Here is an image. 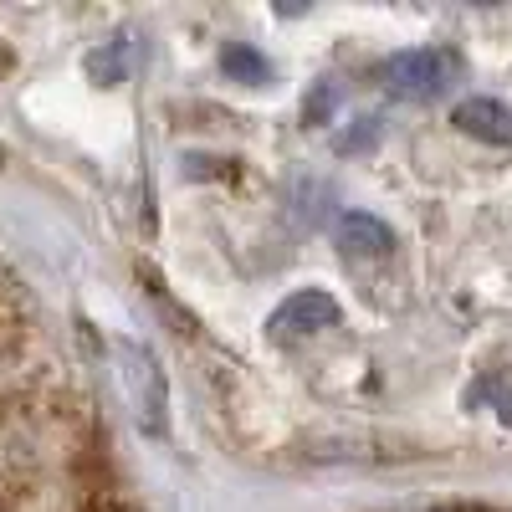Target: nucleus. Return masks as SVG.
<instances>
[{"instance_id":"39448f33","label":"nucleus","mask_w":512,"mask_h":512,"mask_svg":"<svg viewBox=\"0 0 512 512\" xmlns=\"http://www.w3.org/2000/svg\"><path fill=\"white\" fill-rule=\"evenodd\" d=\"M338 241H344L349 251H374V256H384L395 246V231L384 226V221H374V216H364V210H354V216H344V226H338Z\"/></svg>"},{"instance_id":"0eeeda50","label":"nucleus","mask_w":512,"mask_h":512,"mask_svg":"<svg viewBox=\"0 0 512 512\" xmlns=\"http://www.w3.org/2000/svg\"><path fill=\"white\" fill-rule=\"evenodd\" d=\"M93 512H123V507H118V502H103V507H93Z\"/></svg>"},{"instance_id":"f257e3e1","label":"nucleus","mask_w":512,"mask_h":512,"mask_svg":"<svg viewBox=\"0 0 512 512\" xmlns=\"http://www.w3.org/2000/svg\"><path fill=\"white\" fill-rule=\"evenodd\" d=\"M118 384H123L128 405H134V420L149 436H159L164 431V374H159V364L144 344L118 349Z\"/></svg>"},{"instance_id":"423d86ee","label":"nucleus","mask_w":512,"mask_h":512,"mask_svg":"<svg viewBox=\"0 0 512 512\" xmlns=\"http://www.w3.org/2000/svg\"><path fill=\"white\" fill-rule=\"evenodd\" d=\"M226 67H231V72H251V77H267V62L256 57V52H241V47L226 52Z\"/></svg>"},{"instance_id":"7ed1b4c3","label":"nucleus","mask_w":512,"mask_h":512,"mask_svg":"<svg viewBox=\"0 0 512 512\" xmlns=\"http://www.w3.org/2000/svg\"><path fill=\"white\" fill-rule=\"evenodd\" d=\"M451 123L461 128V134H472V139H482V144H512V108L507 103H492V98H466L456 113H451Z\"/></svg>"},{"instance_id":"20e7f679","label":"nucleus","mask_w":512,"mask_h":512,"mask_svg":"<svg viewBox=\"0 0 512 512\" xmlns=\"http://www.w3.org/2000/svg\"><path fill=\"white\" fill-rule=\"evenodd\" d=\"M333 318H338V308H333L328 292H297V297H287V303L272 313V333L277 338H287V333H318Z\"/></svg>"},{"instance_id":"f03ea898","label":"nucleus","mask_w":512,"mask_h":512,"mask_svg":"<svg viewBox=\"0 0 512 512\" xmlns=\"http://www.w3.org/2000/svg\"><path fill=\"white\" fill-rule=\"evenodd\" d=\"M456 62L436 47H415V52H395L390 62L379 67V82L390 88L395 98H410V103H425V98H436L446 82H451Z\"/></svg>"}]
</instances>
